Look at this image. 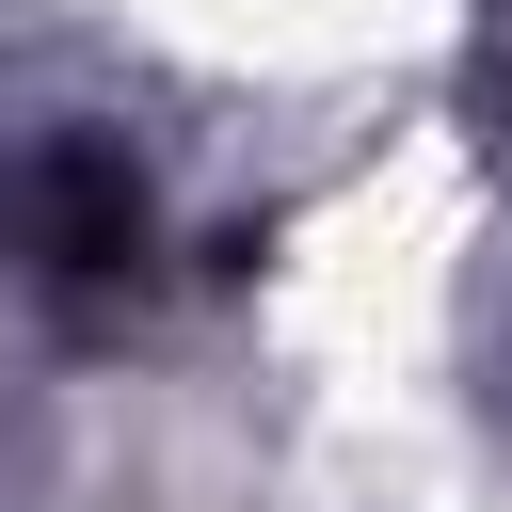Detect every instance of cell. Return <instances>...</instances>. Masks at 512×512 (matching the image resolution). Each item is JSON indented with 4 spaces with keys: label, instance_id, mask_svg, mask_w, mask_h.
Returning <instances> with one entry per match:
<instances>
[{
    "label": "cell",
    "instance_id": "1",
    "mask_svg": "<svg viewBox=\"0 0 512 512\" xmlns=\"http://www.w3.org/2000/svg\"><path fill=\"white\" fill-rule=\"evenodd\" d=\"M0 224L32 240L48 288H128V272H144V176H128L112 144H32V160L0 176Z\"/></svg>",
    "mask_w": 512,
    "mask_h": 512
}]
</instances>
